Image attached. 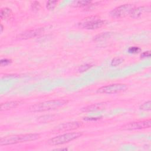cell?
Returning <instances> with one entry per match:
<instances>
[{
	"instance_id": "6da1fadb",
	"label": "cell",
	"mask_w": 151,
	"mask_h": 151,
	"mask_svg": "<svg viewBox=\"0 0 151 151\" xmlns=\"http://www.w3.org/2000/svg\"><path fill=\"white\" fill-rule=\"evenodd\" d=\"M68 102V101L65 99L45 101L31 106L28 110L31 112H40L55 110L66 105Z\"/></svg>"
},
{
	"instance_id": "e0dca14e",
	"label": "cell",
	"mask_w": 151,
	"mask_h": 151,
	"mask_svg": "<svg viewBox=\"0 0 151 151\" xmlns=\"http://www.w3.org/2000/svg\"><path fill=\"white\" fill-rule=\"evenodd\" d=\"M124 61V59L120 57H116L114 58L111 61V65L113 67H116L117 65H120L121 63H122Z\"/></svg>"
},
{
	"instance_id": "9c48e42d",
	"label": "cell",
	"mask_w": 151,
	"mask_h": 151,
	"mask_svg": "<svg viewBox=\"0 0 151 151\" xmlns=\"http://www.w3.org/2000/svg\"><path fill=\"white\" fill-rule=\"evenodd\" d=\"M42 29L41 28L26 31L18 34L17 36V38L21 40H27V39L31 38L40 35L42 32Z\"/></svg>"
},
{
	"instance_id": "4fadbf2b",
	"label": "cell",
	"mask_w": 151,
	"mask_h": 151,
	"mask_svg": "<svg viewBox=\"0 0 151 151\" xmlns=\"http://www.w3.org/2000/svg\"><path fill=\"white\" fill-rule=\"evenodd\" d=\"M0 16L2 20H7L12 17L13 14L11 9L8 8H3L1 9Z\"/></svg>"
},
{
	"instance_id": "ffe728a7",
	"label": "cell",
	"mask_w": 151,
	"mask_h": 151,
	"mask_svg": "<svg viewBox=\"0 0 151 151\" xmlns=\"http://www.w3.org/2000/svg\"><path fill=\"white\" fill-rule=\"evenodd\" d=\"M140 51L141 49L139 47H131L128 49V52L131 54H137Z\"/></svg>"
},
{
	"instance_id": "2e32d148",
	"label": "cell",
	"mask_w": 151,
	"mask_h": 151,
	"mask_svg": "<svg viewBox=\"0 0 151 151\" xmlns=\"http://www.w3.org/2000/svg\"><path fill=\"white\" fill-rule=\"evenodd\" d=\"M111 35V32H103L100 34H99L97 35H96L94 38V40L96 41H102L104 40L109 37H110Z\"/></svg>"
},
{
	"instance_id": "52a82bcc",
	"label": "cell",
	"mask_w": 151,
	"mask_h": 151,
	"mask_svg": "<svg viewBox=\"0 0 151 151\" xmlns=\"http://www.w3.org/2000/svg\"><path fill=\"white\" fill-rule=\"evenodd\" d=\"M106 24V21L100 19L96 17H90L88 19H86L85 21L81 23L83 28L87 29H94L101 27Z\"/></svg>"
},
{
	"instance_id": "7a4b0ae2",
	"label": "cell",
	"mask_w": 151,
	"mask_h": 151,
	"mask_svg": "<svg viewBox=\"0 0 151 151\" xmlns=\"http://www.w3.org/2000/svg\"><path fill=\"white\" fill-rule=\"evenodd\" d=\"M40 137L39 134L37 133H28V134H21L7 136L2 137L0 139L1 146H6L9 145L17 144L19 143H23L35 140Z\"/></svg>"
},
{
	"instance_id": "ac0fdd59",
	"label": "cell",
	"mask_w": 151,
	"mask_h": 151,
	"mask_svg": "<svg viewBox=\"0 0 151 151\" xmlns=\"http://www.w3.org/2000/svg\"><path fill=\"white\" fill-rule=\"evenodd\" d=\"M58 1H48L46 4V7L49 10H52L57 5Z\"/></svg>"
},
{
	"instance_id": "cb8c5ba5",
	"label": "cell",
	"mask_w": 151,
	"mask_h": 151,
	"mask_svg": "<svg viewBox=\"0 0 151 151\" xmlns=\"http://www.w3.org/2000/svg\"><path fill=\"white\" fill-rule=\"evenodd\" d=\"M140 57H141V58L150 57V51H147L143 52V53L141 54Z\"/></svg>"
},
{
	"instance_id": "d6986e66",
	"label": "cell",
	"mask_w": 151,
	"mask_h": 151,
	"mask_svg": "<svg viewBox=\"0 0 151 151\" xmlns=\"http://www.w3.org/2000/svg\"><path fill=\"white\" fill-rule=\"evenodd\" d=\"M140 109L143 111H150V101L149 100L140 106Z\"/></svg>"
},
{
	"instance_id": "44dd1931",
	"label": "cell",
	"mask_w": 151,
	"mask_h": 151,
	"mask_svg": "<svg viewBox=\"0 0 151 151\" xmlns=\"http://www.w3.org/2000/svg\"><path fill=\"white\" fill-rule=\"evenodd\" d=\"M91 67H92V65L89 64H86L81 65L78 68V71H79V72H84V71L88 70Z\"/></svg>"
},
{
	"instance_id": "9a60e30c",
	"label": "cell",
	"mask_w": 151,
	"mask_h": 151,
	"mask_svg": "<svg viewBox=\"0 0 151 151\" xmlns=\"http://www.w3.org/2000/svg\"><path fill=\"white\" fill-rule=\"evenodd\" d=\"M55 119V116L54 115L48 114V115H44L39 117L37 119V121L40 123H46L54 120Z\"/></svg>"
},
{
	"instance_id": "d4e9b609",
	"label": "cell",
	"mask_w": 151,
	"mask_h": 151,
	"mask_svg": "<svg viewBox=\"0 0 151 151\" xmlns=\"http://www.w3.org/2000/svg\"><path fill=\"white\" fill-rule=\"evenodd\" d=\"M100 117H86L84 118V119L86 120H99L100 119Z\"/></svg>"
},
{
	"instance_id": "603a6c76",
	"label": "cell",
	"mask_w": 151,
	"mask_h": 151,
	"mask_svg": "<svg viewBox=\"0 0 151 151\" xmlns=\"http://www.w3.org/2000/svg\"><path fill=\"white\" fill-rule=\"evenodd\" d=\"M12 62L11 60L9 59H7V58H3L1 60V66H5L8 65L9 64H10Z\"/></svg>"
},
{
	"instance_id": "484cf974",
	"label": "cell",
	"mask_w": 151,
	"mask_h": 151,
	"mask_svg": "<svg viewBox=\"0 0 151 151\" xmlns=\"http://www.w3.org/2000/svg\"><path fill=\"white\" fill-rule=\"evenodd\" d=\"M56 150H68V149H67V148H60V149H56Z\"/></svg>"
},
{
	"instance_id": "277c9868",
	"label": "cell",
	"mask_w": 151,
	"mask_h": 151,
	"mask_svg": "<svg viewBox=\"0 0 151 151\" xmlns=\"http://www.w3.org/2000/svg\"><path fill=\"white\" fill-rule=\"evenodd\" d=\"M135 8V5L132 4H126L120 5L110 12V15L114 18H123L131 14L132 11Z\"/></svg>"
},
{
	"instance_id": "3957f363",
	"label": "cell",
	"mask_w": 151,
	"mask_h": 151,
	"mask_svg": "<svg viewBox=\"0 0 151 151\" xmlns=\"http://www.w3.org/2000/svg\"><path fill=\"white\" fill-rule=\"evenodd\" d=\"M82 135H83V133L80 132L66 133L50 139L47 141V143L48 145L51 146H57V145H63L76 139L81 137Z\"/></svg>"
},
{
	"instance_id": "ba28073f",
	"label": "cell",
	"mask_w": 151,
	"mask_h": 151,
	"mask_svg": "<svg viewBox=\"0 0 151 151\" xmlns=\"http://www.w3.org/2000/svg\"><path fill=\"white\" fill-rule=\"evenodd\" d=\"M82 125H83V123L81 122H78V121L64 123L56 126L52 130V132L59 133V132H68V131L77 129L81 127Z\"/></svg>"
},
{
	"instance_id": "30bf717a",
	"label": "cell",
	"mask_w": 151,
	"mask_h": 151,
	"mask_svg": "<svg viewBox=\"0 0 151 151\" xmlns=\"http://www.w3.org/2000/svg\"><path fill=\"white\" fill-rule=\"evenodd\" d=\"M150 11V6H142L136 8L132 11L130 16L133 18H137L140 17L144 13H148Z\"/></svg>"
},
{
	"instance_id": "5b68a950",
	"label": "cell",
	"mask_w": 151,
	"mask_h": 151,
	"mask_svg": "<svg viewBox=\"0 0 151 151\" xmlns=\"http://www.w3.org/2000/svg\"><path fill=\"white\" fill-rule=\"evenodd\" d=\"M127 88V86L125 84L115 83L101 87L97 89V93L101 94H115L124 91Z\"/></svg>"
},
{
	"instance_id": "4316f807",
	"label": "cell",
	"mask_w": 151,
	"mask_h": 151,
	"mask_svg": "<svg viewBox=\"0 0 151 151\" xmlns=\"http://www.w3.org/2000/svg\"><path fill=\"white\" fill-rule=\"evenodd\" d=\"M1 32H2V31H3V25L1 24Z\"/></svg>"
},
{
	"instance_id": "5bb4252c",
	"label": "cell",
	"mask_w": 151,
	"mask_h": 151,
	"mask_svg": "<svg viewBox=\"0 0 151 151\" xmlns=\"http://www.w3.org/2000/svg\"><path fill=\"white\" fill-rule=\"evenodd\" d=\"M91 5V1H85V0H81V1H74L71 2V6L73 7L76 8H80L87 6Z\"/></svg>"
},
{
	"instance_id": "8fae6325",
	"label": "cell",
	"mask_w": 151,
	"mask_h": 151,
	"mask_svg": "<svg viewBox=\"0 0 151 151\" xmlns=\"http://www.w3.org/2000/svg\"><path fill=\"white\" fill-rule=\"evenodd\" d=\"M106 105V102L95 103L91 105H88L81 109V111L83 112H91L103 109Z\"/></svg>"
},
{
	"instance_id": "7402d4cb",
	"label": "cell",
	"mask_w": 151,
	"mask_h": 151,
	"mask_svg": "<svg viewBox=\"0 0 151 151\" xmlns=\"http://www.w3.org/2000/svg\"><path fill=\"white\" fill-rule=\"evenodd\" d=\"M41 7V5L38 1H34L31 4V8L34 11H38L40 9Z\"/></svg>"
},
{
	"instance_id": "7c38bea8",
	"label": "cell",
	"mask_w": 151,
	"mask_h": 151,
	"mask_svg": "<svg viewBox=\"0 0 151 151\" xmlns=\"http://www.w3.org/2000/svg\"><path fill=\"white\" fill-rule=\"evenodd\" d=\"M20 101H9L1 104L0 109L1 111L8 110L12 109H14L19 105Z\"/></svg>"
},
{
	"instance_id": "8992f818",
	"label": "cell",
	"mask_w": 151,
	"mask_h": 151,
	"mask_svg": "<svg viewBox=\"0 0 151 151\" xmlns=\"http://www.w3.org/2000/svg\"><path fill=\"white\" fill-rule=\"evenodd\" d=\"M151 126V121L150 119L133 122L126 124L121 127L122 130H139L146 128H149Z\"/></svg>"
}]
</instances>
